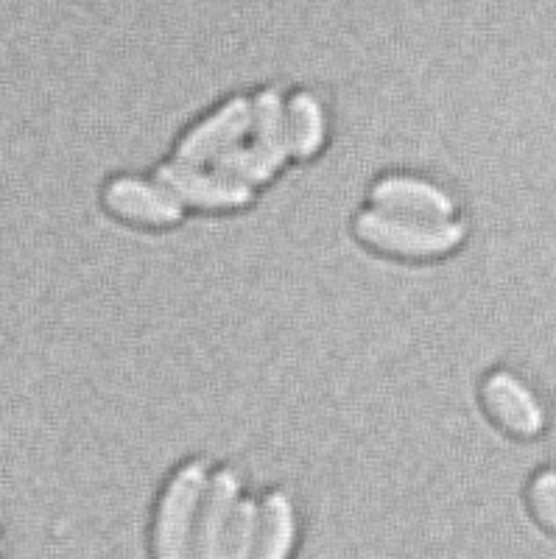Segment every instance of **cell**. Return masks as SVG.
I'll return each instance as SVG.
<instances>
[{"label": "cell", "mask_w": 556, "mask_h": 559, "mask_svg": "<svg viewBox=\"0 0 556 559\" xmlns=\"http://www.w3.org/2000/svg\"><path fill=\"white\" fill-rule=\"evenodd\" d=\"M215 163V174H222V177L235 179V182L244 185H255V182H265V179L274 174V166L258 148H240L233 146L227 152H222L218 157L213 159Z\"/></svg>", "instance_id": "7c38bea8"}, {"label": "cell", "mask_w": 556, "mask_h": 559, "mask_svg": "<svg viewBox=\"0 0 556 559\" xmlns=\"http://www.w3.org/2000/svg\"><path fill=\"white\" fill-rule=\"evenodd\" d=\"M107 204L120 216L146 224H174L182 216L179 199L168 188H157L140 179H118L109 185Z\"/></svg>", "instance_id": "52a82bcc"}, {"label": "cell", "mask_w": 556, "mask_h": 559, "mask_svg": "<svg viewBox=\"0 0 556 559\" xmlns=\"http://www.w3.org/2000/svg\"><path fill=\"white\" fill-rule=\"evenodd\" d=\"M484 397H487L495 417H498L506 428H512L514 433L534 437V433L543 431V408H540V403L534 401V394H531L518 378L498 372V376L489 378L487 386H484Z\"/></svg>", "instance_id": "ba28073f"}, {"label": "cell", "mask_w": 556, "mask_h": 559, "mask_svg": "<svg viewBox=\"0 0 556 559\" xmlns=\"http://www.w3.org/2000/svg\"><path fill=\"white\" fill-rule=\"evenodd\" d=\"M159 182L177 199L197 207H238L249 202V188L244 182L222 177V174H202L193 166H165L159 168Z\"/></svg>", "instance_id": "277c9868"}, {"label": "cell", "mask_w": 556, "mask_h": 559, "mask_svg": "<svg viewBox=\"0 0 556 559\" xmlns=\"http://www.w3.org/2000/svg\"><path fill=\"white\" fill-rule=\"evenodd\" d=\"M288 140H292V152L297 157H310L322 146L324 140V115L317 98L308 93H299L292 98L288 109Z\"/></svg>", "instance_id": "8fae6325"}, {"label": "cell", "mask_w": 556, "mask_h": 559, "mask_svg": "<svg viewBox=\"0 0 556 559\" xmlns=\"http://www.w3.org/2000/svg\"><path fill=\"white\" fill-rule=\"evenodd\" d=\"M531 509L545 528L556 532V471H545L531 484Z\"/></svg>", "instance_id": "5bb4252c"}, {"label": "cell", "mask_w": 556, "mask_h": 559, "mask_svg": "<svg viewBox=\"0 0 556 559\" xmlns=\"http://www.w3.org/2000/svg\"><path fill=\"white\" fill-rule=\"evenodd\" d=\"M358 233L369 243L400 254H439L462 241L464 229L450 222H419L386 210H372L358 218Z\"/></svg>", "instance_id": "7a4b0ae2"}, {"label": "cell", "mask_w": 556, "mask_h": 559, "mask_svg": "<svg viewBox=\"0 0 556 559\" xmlns=\"http://www.w3.org/2000/svg\"><path fill=\"white\" fill-rule=\"evenodd\" d=\"M260 528V509L252 501H238L229 521L227 546H224V559H252L255 546H258Z\"/></svg>", "instance_id": "4fadbf2b"}, {"label": "cell", "mask_w": 556, "mask_h": 559, "mask_svg": "<svg viewBox=\"0 0 556 559\" xmlns=\"http://www.w3.org/2000/svg\"><path fill=\"white\" fill-rule=\"evenodd\" d=\"M255 121V107L247 98H235L227 107L218 109L213 118L197 127L182 140L177 157L185 166H202L208 159H215L227 148L238 146V140L249 132Z\"/></svg>", "instance_id": "3957f363"}, {"label": "cell", "mask_w": 556, "mask_h": 559, "mask_svg": "<svg viewBox=\"0 0 556 559\" xmlns=\"http://www.w3.org/2000/svg\"><path fill=\"white\" fill-rule=\"evenodd\" d=\"M208 487V473L202 464H188L174 476L159 501L157 523H154V559H193V537H197L199 503Z\"/></svg>", "instance_id": "6da1fadb"}, {"label": "cell", "mask_w": 556, "mask_h": 559, "mask_svg": "<svg viewBox=\"0 0 556 559\" xmlns=\"http://www.w3.org/2000/svg\"><path fill=\"white\" fill-rule=\"evenodd\" d=\"M372 199L389 213L398 216H417L423 222H448L453 213V202L448 193L419 179L394 177L375 185Z\"/></svg>", "instance_id": "8992f818"}, {"label": "cell", "mask_w": 556, "mask_h": 559, "mask_svg": "<svg viewBox=\"0 0 556 559\" xmlns=\"http://www.w3.org/2000/svg\"><path fill=\"white\" fill-rule=\"evenodd\" d=\"M297 543V515L288 496L274 492L260 509L258 546L252 559H288Z\"/></svg>", "instance_id": "9c48e42d"}, {"label": "cell", "mask_w": 556, "mask_h": 559, "mask_svg": "<svg viewBox=\"0 0 556 559\" xmlns=\"http://www.w3.org/2000/svg\"><path fill=\"white\" fill-rule=\"evenodd\" d=\"M235 507H238V478L224 471L213 478L208 501L199 512L193 559H224V546H227V532Z\"/></svg>", "instance_id": "5b68a950"}, {"label": "cell", "mask_w": 556, "mask_h": 559, "mask_svg": "<svg viewBox=\"0 0 556 559\" xmlns=\"http://www.w3.org/2000/svg\"><path fill=\"white\" fill-rule=\"evenodd\" d=\"M255 143L252 146L263 154L277 171L283 159L292 152V140H288V118L283 112V104L274 90H263L255 98Z\"/></svg>", "instance_id": "30bf717a"}]
</instances>
